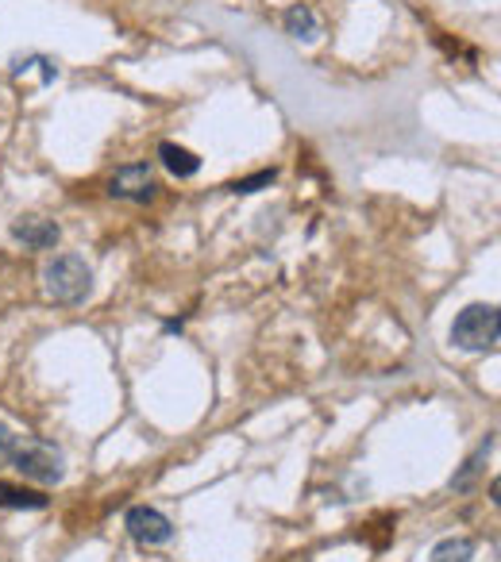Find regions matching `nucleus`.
Here are the masks:
<instances>
[{"instance_id":"obj_9","label":"nucleus","mask_w":501,"mask_h":562,"mask_svg":"<svg viewBox=\"0 0 501 562\" xmlns=\"http://www.w3.org/2000/svg\"><path fill=\"white\" fill-rule=\"evenodd\" d=\"M51 505V497L35 490H24V485H9L0 482V508H27V513H43Z\"/></svg>"},{"instance_id":"obj_3","label":"nucleus","mask_w":501,"mask_h":562,"mask_svg":"<svg viewBox=\"0 0 501 562\" xmlns=\"http://www.w3.org/2000/svg\"><path fill=\"white\" fill-rule=\"evenodd\" d=\"M501 339V316L493 305H467L452 324V344L467 355L498 351Z\"/></svg>"},{"instance_id":"obj_2","label":"nucleus","mask_w":501,"mask_h":562,"mask_svg":"<svg viewBox=\"0 0 501 562\" xmlns=\"http://www.w3.org/2000/svg\"><path fill=\"white\" fill-rule=\"evenodd\" d=\"M43 290L55 305H81L93 293V270L86 266V258L58 255L43 266Z\"/></svg>"},{"instance_id":"obj_11","label":"nucleus","mask_w":501,"mask_h":562,"mask_svg":"<svg viewBox=\"0 0 501 562\" xmlns=\"http://www.w3.org/2000/svg\"><path fill=\"white\" fill-rule=\"evenodd\" d=\"M278 181V170H259V173H250V178H240L232 181V193H259V189H270Z\"/></svg>"},{"instance_id":"obj_6","label":"nucleus","mask_w":501,"mask_h":562,"mask_svg":"<svg viewBox=\"0 0 501 562\" xmlns=\"http://www.w3.org/2000/svg\"><path fill=\"white\" fill-rule=\"evenodd\" d=\"M12 239L24 243L27 250H51V247H58V239H63V227H58L55 220H43V216H20L16 224H12Z\"/></svg>"},{"instance_id":"obj_4","label":"nucleus","mask_w":501,"mask_h":562,"mask_svg":"<svg viewBox=\"0 0 501 562\" xmlns=\"http://www.w3.org/2000/svg\"><path fill=\"white\" fill-rule=\"evenodd\" d=\"M109 196L116 201H132V204H151L158 196V178L151 162H132L120 166L109 178Z\"/></svg>"},{"instance_id":"obj_1","label":"nucleus","mask_w":501,"mask_h":562,"mask_svg":"<svg viewBox=\"0 0 501 562\" xmlns=\"http://www.w3.org/2000/svg\"><path fill=\"white\" fill-rule=\"evenodd\" d=\"M0 459H9L20 474L43 485L63 482V474H66V459L58 447L43 443V439H35V436H16L9 424H0Z\"/></svg>"},{"instance_id":"obj_7","label":"nucleus","mask_w":501,"mask_h":562,"mask_svg":"<svg viewBox=\"0 0 501 562\" xmlns=\"http://www.w3.org/2000/svg\"><path fill=\"white\" fill-rule=\"evenodd\" d=\"M286 24V35L298 43H316L321 40V20H316V12L309 9V4H293V9H286L282 16Z\"/></svg>"},{"instance_id":"obj_10","label":"nucleus","mask_w":501,"mask_h":562,"mask_svg":"<svg viewBox=\"0 0 501 562\" xmlns=\"http://www.w3.org/2000/svg\"><path fill=\"white\" fill-rule=\"evenodd\" d=\"M428 562H475V543L467 536H447L432 547Z\"/></svg>"},{"instance_id":"obj_8","label":"nucleus","mask_w":501,"mask_h":562,"mask_svg":"<svg viewBox=\"0 0 501 562\" xmlns=\"http://www.w3.org/2000/svg\"><path fill=\"white\" fill-rule=\"evenodd\" d=\"M158 158H163V166L174 173V178H193L197 170H201V158L193 155V150H186V147H178V143H163L158 147Z\"/></svg>"},{"instance_id":"obj_5","label":"nucleus","mask_w":501,"mask_h":562,"mask_svg":"<svg viewBox=\"0 0 501 562\" xmlns=\"http://www.w3.org/2000/svg\"><path fill=\"white\" fill-rule=\"evenodd\" d=\"M124 528L140 547H166L174 539V520L166 513H158V508H151V505L127 508Z\"/></svg>"}]
</instances>
